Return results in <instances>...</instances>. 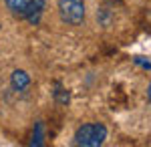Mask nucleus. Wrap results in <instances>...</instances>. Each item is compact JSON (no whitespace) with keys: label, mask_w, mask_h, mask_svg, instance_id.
Listing matches in <instances>:
<instances>
[{"label":"nucleus","mask_w":151,"mask_h":147,"mask_svg":"<svg viewBox=\"0 0 151 147\" xmlns=\"http://www.w3.org/2000/svg\"><path fill=\"white\" fill-rule=\"evenodd\" d=\"M4 2L12 16H16L20 20H28L30 24L40 22V16L45 10V0H4Z\"/></svg>","instance_id":"nucleus-1"},{"label":"nucleus","mask_w":151,"mask_h":147,"mask_svg":"<svg viewBox=\"0 0 151 147\" xmlns=\"http://www.w3.org/2000/svg\"><path fill=\"white\" fill-rule=\"evenodd\" d=\"M107 139V127L103 123H85L75 133V145L81 147H99Z\"/></svg>","instance_id":"nucleus-2"},{"label":"nucleus","mask_w":151,"mask_h":147,"mask_svg":"<svg viewBox=\"0 0 151 147\" xmlns=\"http://www.w3.org/2000/svg\"><path fill=\"white\" fill-rule=\"evenodd\" d=\"M60 20L70 26H79L85 20V2L83 0H58Z\"/></svg>","instance_id":"nucleus-3"},{"label":"nucleus","mask_w":151,"mask_h":147,"mask_svg":"<svg viewBox=\"0 0 151 147\" xmlns=\"http://www.w3.org/2000/svg\"><path fill=\"white\" fill-rule=\"evenodd\" d=\"M10 85L14 91H26L28 89V85H30V77H28V73L26 71H14L10 75Z\"/></svg>","instance_id":"nucleus-4"},{"label":"nucleus","mask_w":151,"mask_h":147,"mask_svg":"<svg viewBox=\"0 0 151 147\" xmlns=\"http://www.w3.org/2000/svg\"><path fill=\"white\" fill-rule=\"evenodd\" d=\"M45 143V125L38 123L35 125V131H32V139H30V145H36V147H40Z\"/></svg>","instance_id":"nucleus-5"},{"label":"nucleus","mask_w":151,"mask_h":147,"mask_svg":"<svg viewBox=\"0 0 151 147\" xmlns=\"http://www.w3.org/2000/svg\"><path fill=\"white\" fill-rule=\"evenodd\" d=\"M55 97H57V99H58L60 103H69V93H65V95H63V89H60V85H57Z\"/></svg>","instance_id":"nucleus-6"},{"label":"nucleus","mask_w":151,"mask_h":147,"mask_svg":"<svg viewBox=\"0 0 151 147\" xmlns=\"http://www.w3.org/2000/svg\"><path fill=\"white\" fill-rule=\"evenodd\" d=\"M133 61H135V65H139V67L147 68V71H149V68H151V63H149V61H145V58H143V57H135V58H133Z\"/></svg>","instance_id":"nucleus-7"},{"label":"nucleus","mask_w":151,"mask_h":147,"mask_svg":"<svg viewBox=\"0 0 151 147\" xmlns=\"http://www.w3.org/2000/svg\"><path fill=\"white\" fill-rule=\"evenodd\" d=\"M147 99H149V103H151V83L147 85Z\"/></svg>","instance_id":"nucleus-8"}]
</instances>
